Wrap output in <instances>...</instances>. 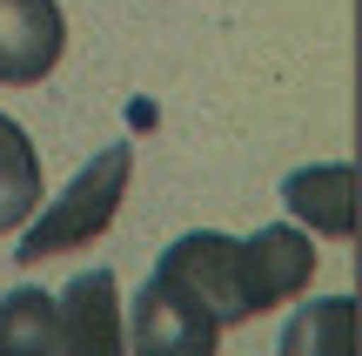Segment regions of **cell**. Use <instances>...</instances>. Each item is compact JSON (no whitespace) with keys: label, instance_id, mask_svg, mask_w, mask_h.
<instances>
[{"label":"cell","instance_id":"2","mask_svg":"<svg viewBox=\"0 0 362 356\" xmlns=\"http://www.w3.org/2000/svg\"><path fill=\"white\" fill-rule=\"evenodd\" d=\"M155 276L181 282V289L194 296V303L208 309L215 323H248L255 316V289H248V255L235 236H215V229H194V236H181L168 255L155 263Z\"/></svg>","mask_w":362,"mask_h":356},{"label":"cell","instance_id":"9","mask_svg":"<svg viewBox=\"0 0 362 356\" xmlns=\"http://www.w3.org/2000/svg\"><path fill=\"white\" fill-rule=\"evenodd\" d=\"M34 209H40V155L27 142V128H13L0 115V236L34 222Z\"/></svg>","mask_w":362,"mask_h":356},{"label":"cell","instance_id":"7","mask_svg":"<svg viewBox=\"0 0 362 356\" xmlns=\"http://www.w3.org/2000/svg\"><path fill=\"white\" fill-rule=\"evenodd\" d=\"M282 202L309 229H322V236H336V242L356 236V168L349 161H309V168H296L282 182Z\"/></svg>","mask_w":362,"mask_h":356},{"label":"cell","instance_id":"10","mask_svg":"<svg viewBox=\"0 0 362 356\" xmlns=\"http://www.w3.org/2000/svg\"><path fill=\"white\" fill-rule=\"evenodd\" d=\"M0 356H61V309L47 289L0 296Z\"/></svg>","mask_w":362,"mask_h":356},{"label":"cell","instance_id":"3","mask_svg":"<svg viewBox=\"0 0 362 356\" xmlns=\"http://www.w3.org/2000/svg\"><path fill=\"white\" fill-rule=\"evenodd\" d=\"M128 350L134 356H215L221 350V323L181 282L148 276L134 289V309H128Z\"/></svg>","mask_w":362,"mask_h":356},{"label":"cell","instance_id":"6","mask_svg":"<svg viewBox=\"0 0 362 356\" xmlns=\"http://www.w3.org/2000/svg\"><path fill=\"white\" fill-rule=\"evenodd\" d=\"M242 255H248L255 316H262V309L296 303V296L315 282V242L302 236V229H288V222H275V229H262V236H248V242H242Z\"/></svg>","mask_w":362,"mask_h":356},{"label":"cell","instance_id":"8","mask_svg":"<svg viewBox=\"0 0 362 356\" xmlns=\"http://www.w3.org/2000/svg\"><path fill=\"white\" fill-rule=\"evenodd\" d=\"M275 356H356V296H315L288 316Z\"/></svg>","mask_w":362,"mask_h":356},{"label":"cell","instance_id":"4","mask_svg":"<svg viewBox=\"0 0 362 356\" xmlns=\"http://www.w3.org/2000/svg\"><path fill=\"white\" fill-rule=\"evenodd\" d=\"M67 21L54 0H0V88H34L61 67Z\"/></svg>","mask_w":362,"mask_h":356},{"label":"cell","instance_id":"5","mask_svg":"<svg viewBox=\"0 0 362 356\" xmlns=\"http://www.w3.org/2000/svg\"><path fill=\"white\" fill-rule=\"evenodd\" d=\"M61 356H128V330H121V282L115 269H88L61 296Z\"/></svg>","mask_w":362,"mask_h":356},{"label":"cell","instance_id":"1","mask_svg":"<svg viewBox=\"0 0 362 356\" xmlns=\"http://www.w3.org/2000/svg\"><path fill=\"white\" fill-rule=\"evenodd\" d=\"M128 175H134V148H128V142L101 148V155H94L88 168L67 182V195L54 202L47 215H34V229L13 242V255H21V263H47V255H61V249L101 242L107 229H115V215H121Z\"/></svg>","mask_w":362,"mask_h":356}]
</instances>
